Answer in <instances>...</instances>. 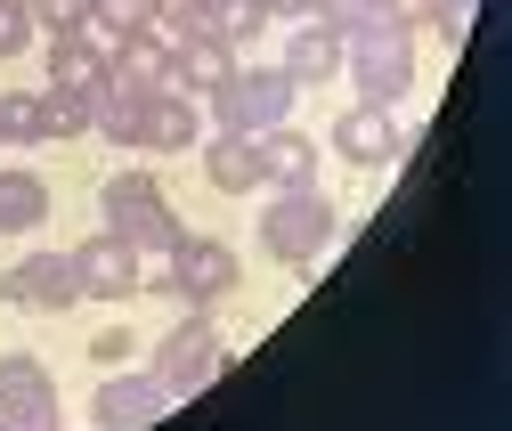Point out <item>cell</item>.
I'll list each match as a JSON object with an SVG mask.
<instances>
[{"label": "cell", "mask_w": 512, "mask_h": 431, "mask_svg": "<svg viewBox=\"0 0 512 431\" xmlns=\"http://www.w3.org/2000/svg\"><path fill=\"white\" fill-rule=\"evenodd\" d=\"M49 220V179L41 171H0V236H33Z\"/></svg>", "instance_id": "d6986e66"}, {"label": "cell", "mask_w": 512, "mask_h": 431, "mask_svg": "<svg viewBox=\"0 0 512 431\" xmlns=\"http://www.w3.org/2000/svg\"><path fill=\"white\" fill-rule=\"evenodd\" d=\"M382 17H391V25H407V33H423V25L439 17V0H382Z\"/></svg>", "instance_id": "f1b7e54d"}, {"label": "cell", "mask_w": 512, "mask_h": 431, "mask_svg": "<svg viewBox=\"0 0 512 431\" xmlns=\"http://www.w3.org/2000/svg\"><path fill=\"white\" fill-rule=\"evenodd\" d=\"M131 350H139V334H131V326H98V334H90V358H98V366L131 358Z\"/></svg>", "instance_id": "83f0119b"}, {"label": "cell", "mask_w": 512, "mask_h": 431, "mask_svg": "<svg viewBox=\"0 0 512 431\" xmlns=\"http://www.w3.org/2000/svg\"><path fill=\"white\" fill-rule=\"evenodd\" d=\"M204 179H212L220 196H252V188H269V171H261V139L212 131V139H204Z\"/></svg>", "instance_id": "2e32d148"}, {"label": "cell", "mask_w": 512, "mask_h": 431, "mask_svg": "<svg viewBox=\"0 0 512 431\" xmlns=\"http://www.w3.org/2000/svg\"><path fill=\"white\" fill-rule=\"evenodd\" d=\"M106 49H114V33H98L90 17L66 25V33H41L49 82H74V90H106Z\"/></svg>", "instance_id": "4fadbf2b"}, {"label": "cell", "mask_w": 512, "mask_h": 431, "mask_svg": "<svg viewBox=\"0 0 512 431\" xmlns=\"http://www.w3.org/2000/svg\"><path fill=\"white\" fill-rule=\"evenodd\" d=\"M220 366H228V342H220L212 310H187V318H179V326L155 342V375L171 383V399H187V391L220 383Z\"/></svg>", "instance_id": "5b68a950"}, {"label": "cell", "mask_w": 512, "mask_h": 431, "mask_svg": "<svg viewBox=\"0 0 512 431\" xmlns=\"http://www.w3.org/2000/svg\"><path fill=\"white\" fill-rule=\"evenodd\" d=\"M228 74H236V41H220L212 25H187V33H171V90L204 98V90H220Z\"/></svg>", "instance_id": "7c38bea8"}, {"label": "cell", "mask_w": 512, "mask_h": 431, "mask_svg": "<svg viewBox=\"0 0 512 431\" xmlns=\"http://www.w3.org/2000/svg\"><path fill=\"white\" fill-rule=\"evenodd\" d=\"M0 301H17V310H33V318L74 310V301H82L74 261H66V253H25V261H9V269H0Z\"/></svg>", "instance_id": "52a82bcc"}, {"label": "cell", "mask_w": 512, "mask_h": 431, "mask_svg": "<svg viewBox=\"0 0 512 431\" xmlns=\"http://www.w3.org/2000/svg\"><path fill=\"white\" fill-rule=\"evenodd\" d=\"M0 147H49V131H41V90H9V98H0Z\"/></svg>", "instance_id": "ffe728a7"}, {"label": "cell", "mask_w": 512, "mask_h": 431, "mask_svg": "<svg viewBox=\"0 0 512 431\" xmlns=\"http://www.w3.org/2000/svg\"><path fill=\"white\" fill-rule=\"evenodd\" d=\"M196 106H204V122H212V131L261 139V131H277V122L293 114V82H285L277 66H261V74H228V82H220V90H204Z\"/></svg>", "instance_id": "3957f363"}, {"label": "cell", "mask_w": 512, "mask_h": 431, "mask_svg": "<svg viewBox=\"0 0 512 431\" xmlns=\"http://www.w3.org/2000/svg\"><path fill=\"white\" fill-rule=\"evenodd\" d=\"M261 171H269V188H317V139H301L293 122L261 131Z\"/></svg>", "instance_id": "e0dca14e"}, {"label": "cell", "mask_w": 512, "mask_h": 431, "mask_svg": "<svg viewBox=\"0 0 512 431\" xmlns=\"http://www.w3.org/2000/svg\"><path fill=\"white\" fill-rule=\"evenodd\" d=\"M90 25L122 41V33H139V25H147V0H90Z\"/></svg>", "instance_id": "d4e9b609"}, {"label": "cell", "mask_w": 512, "mask_h": 431, "mask_svg": "<svg viewBox=\"0 0 512 431\" xmlns=\"http://www.w3.org/2000/svg\"><path fill=\"white\" fill-rule=\"evenodd\" d=\"M106 90H122V98H155V90H171V33H163V25L122 33V41L106 49Z\"/></svg>", "instance_id": "ba28073f"}, {"label": "cell", "mask_w": 512, "mask_h": 431, "mask_svg": "<svg viewBox=\"0 0 512 431\" xmlns=\"http://www.w3.org/2000/svg\"><path fill=\"white\" fill-rule=\"evenodd\" d=\"M252 236L269 244V261H285V269H317V253L334 244V204L317 196V188H277Z\"/></svg>", "instance_id": "7a4b0ae2"}, {"label": "cell", "mask_w": 512, "mask_h": 431, "mask_svg": "<svg viewBox=\"0 0 512 431\" xmlns=\"http://www.w3.org/2000/svg\"><path fill=\"white\" fill-rule=\"evenodd\" d=\"M25 9H33V25H41V33H66V25H82V17H90V0H25Z\"/></svg>", "instance_id": "484cf974"}, {"label": "cell", "mask_w": 512, "mask_h": 431, "mask_svg": "<svg viewBox=\"0 0 512 431\" xmlns=\"http://www.w3.org/2000/svg\"><path fill=\"white\" fill-rule=\"evenodd\" d=\"M90 415H98V431H155L171 415V383L163 375H106Z\"/></svg>", "instance_id": "30bf717a"}, {"label": "cell", "mask_w": 512, "mask_h": 431, "mask_svg": "<svg viewBox=\"0 0 512 431\" xmlns=\"http://www.w3.org/2000/svg\"><path fill=\"white\" fill-rule=\"evenodd\" d=\"M17 49H41V25L25 0H0V57H17Z\"/></svg>", "instance_id": "cb8c5ba5"}, {"label": "cell", "mask_w": 512, "mask_h": 431, "mask_svg": "<svg viewBox=\"0 0 512 431\" xmlns=\"http://www.w3.org/2000/svg\"><path fill=\"white\" fill-rule=\"evenodd\" d=\"M342 74L358 82V98H382V106H399L415 90V33L407 25H366L342 41Z\"/></svg>", "instance_id": "277c9868"}, {"label": "cell", "mask_w": 512, "mask_h": 431, "mask_svg": "<svg viewBox=\"0 0 512 431\" xmlns=\"http://www.w3.org/2000/svg\"><path fill=\"white\" fill-rule=\"evenodd\" d=\"M66 261H74V285H82V293H98V301H122V293H139V244H122L114 228L82 236Z\"/></svg>", "instance_id": "8fae6325"}, {"label": "cell", "mask_w": 512, "mask_h": 431, "mask_svg": "<svg viewBox=\"0 0 512 431\" xmlns=\"http://www.w3.org/2000/svg\"><path fill=\"white\" fill-rule=\"evenodd\" d=\"M204 25L220 41H261L269 33V9H261V0H204Z\"/></svg>", "instance_id": "44dd1931"}, {"label": "cell", "mask_w": 512, "mask_h": 431, "mask_svg": "<svg viewBox=\"0 0 512 431\" xmlns=\"http://www.w3.org/2000/svg\"><path fill=\"white\" fill-rule=\"evenodd\" d=\"M163 277H171V293H179V301L212 310V301H228V293H236L244 261H236V244H220V236H187V228H179V244L163 253Z\"/></svg>", "instance_id": "8992f818"}, {"label": "cell", "mask_w": 512, "mask_h": 431, "mask_svg": "<svg viewBox=\"0 0 512 431\" xmlns=\"http://www.w3.org/2000/svg\"><path fill=\"white\" fill-rule=\"evenodd\" d=\"M277 74H285L293 90L334 82V74H342V33H334L326 17H301V25L285 33V49H277Z\"/></svg>", "instance_id": "5bb4252c"}, {"label": "cell", "mask_w": 512, "mask_h": 431, "mask_svg": "<svg viewBox=\"0 0 512 431\" xmlns=\"http://www.w3.org/2000/svg\"><path fill=\"white\" fill-rule=\"evenodd\" d=\"M49 375H41V358L33 350H0V399H41Z\"/></svg>", "instance_id": "7402d4cb"}, {"label": "cell", "mask_w": 512, "mask_h": 431, "mask_svg": "<svg viewBox=\"0 0 512 431\" xmlns=\"http://www.w3.org/2000/svg\"><path fill=\"white\" fill-rule=\"evenodd\" d=\"M98 98H106V90L49 82V90H41V131H49V147H57V139H82V131H98Z\"/></svg>", "instance_id": "ac0fdd59"}, {"label": "cell", "mask_w": 512, "mask_h": 431, "mask_svg": "<svg viewBox=\"0 0 512 431\" xmlns=\"http://www.w3.org/2000/svg\"><path fill=\"white\" fill-rule=\"evenodd\" d=\"M447 9H464V17H472V9H480V0H447Z\"/></svg>", "instance_id": "4dcf8cb0"}, {"label": "cell", "mask_w": 512, "mask_h": 431, "mask_svg": "<svg viewBox=\"0 0 512 431\" xmlns=\"http://www.w3.org/2000/svg\"><path fill=\"white\" fill-rule=\"evenodd\" d=\"M204 139V106L187 98V90H155L147 98V122H139V147L147 155H187Z\"/></svg>", "instance_id": "9a60e30c"}, {"label": "cell", "mask_w": 512, "mask_h": 431, "mask_svg": "<svg viewBox=\"0 0 512 431\" xmlns=\"http://www.w3.org/2000/svg\"><path fill=\"white\" fill-rule=\"evenodd\" d=\"M98 212H106V228L122 244H139V253H171V244H179V212H171L155 171H114L98 188Z\"/></svg>", "instance_id": "6da1fadb"}, {"label": "cell", "mask_w": 512, "mask_h": 431, "mask_svg": "<svg viewBox=\"0 0 512 431\" xmlns=\"http://www.w3.org/2000/svg\"><path fill=\"white\" fill-rule=\"evenodd\" d=\"M0 431H57V391H41V399H0Z\"/></svg>", "instance_id": "603a6c76"}, {"label": "cell", "mask_w": 512, "mask_h": 431, "mask_svg": "<svg viewBox=\"0 0 512 431\" xmlns=\"http://www.w3.org/2000/svg\"><path fill=\"white\" fill-rule=\"evenodd\" d=\"M147 25L187 33V25H204V0H147Z\"/></svg>", "instance_id": "4316f807"}, {"label": "cell", "mask_w": 512, "mask_h": 431, "mask_svg": "<svg viewBox=\"0 0 512 431\" xmlns=\"http://www.w3.org/2000/svg\"><path fill=\"white\" fill-rule=\"evenodd\" d=\"M334 155L358 163V171H382V163H399V106H382V98H358L334 114Z\"/></svg>", "instance_id": "9c48e42d"}, {"label": "cell", "mask_w": 512, "mask_h": 431, "mask_svg": "<svg viewBox=\"0 0 512 431\" xmlns=\"http://www.w3.org/2000/svg\"><path fill=\"white\" fill-rule=\"evenodd\" d=\"M269 17H285V25H301V17H317V0H261Z\"/></svg>", "instance_id": "f546056e"}]
</instances>
